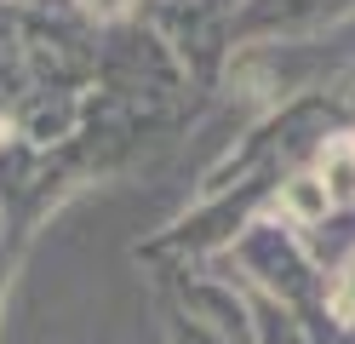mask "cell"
<instances>
[{
  "mask_svg": "<svg viewBox=\"0 0 355 344\" xmlns=\"http://www.w3.org/2000/svg\"><path fill=\"white\" fill-rule=\"evenodd\" d=\"M293 206H298V213H309V218H315V213H327V195L315 190V183H293Z\"/></svg>",
  "mask_w": 355,
  "mask_h": 344,
  "instance_id": "7a4b0ae2",
  "label": "cell"
},
{
  "mask_svg": "<svg viewBox=\"0 0 355 344\" xmlns=\"http://www.w3.org/2000/svg\"><path fill=\"white\" fill-rule=\"evenodd\" d=\"M327 161H332V183H338V195H349L355 190V144H338Z\"/></svg>",
  "mask_w": 355,
  "mask_h": 344,
  "instance_id": "6da1fadb",
  "label": "cell"
}]
</instances>
